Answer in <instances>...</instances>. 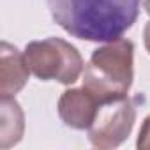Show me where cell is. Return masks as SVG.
Wrapping results in <instances>:
<instances>
[{
	"label": "cell",
	"mask_w": 150,
	"mask_h": 150,
	"mask_svg": "<svg viewBox=\"0 0 150 150\" xmlns=\"http://www.w3.org/2000/svg\"><path fill=\"white\" fill-rule=\"evenodd\" d=\"M141 0H48L53 21L72 37L94 42L120 39L138 20Z\"/></svg>",
	"instance_id": "cell-1"
},
{
	"label": "cell",
	"mask_w": 150,
	"mask_h": 150,
	"mask_svg": "<svg viewBox=\"0 0 150 150\" xmlns=\"http://www.w3.org/2000/svg\"><path fill=\"white\" fill-rule=\"evenodd\" d=\"M134 44L129 39H115L97 48L85 65L83 88L99 104L124 99L134 78Z\"/></svg>",
	"instance_id": "cell-2"
},
{
	"label": "cell",
	"mask_w": 150,
	"mask_h": 150,
	"mask_svg": "<svg viewBox=\"0 0 150 150\" xmlns=\"http://www.w3.org/2000/svg\"><path fill=\"white\" fill-rule=\"evenodd\" d=\"M25 60L34 76L42 81L74 83L83 71V58L71 42L60 37L32 41L25 48Z\"/></svg>",
	"instance_id": "cell-3"
},
{
	"label": "cell",
	"mask_w": 150,
	"mask_h": 150,
	"mask_svg": "<svg viewBox=\"0 0 150 150\" xmlns=\"http://www.w3.org/2000/svg\"><path fill=\"white\" fill-rule=\"evenodd\" d=\"M136 122V106L129 99L101 104L88 127V139L97 148H117L131 134Z\"/></svg>",
	"instance_id": "cell-4"
},
{
	"label": "cell",
	"mask_w": 150,
	"mask_h": 150,
	"mask_svg": "<svg viewBox=\"0 0 150 150\" xmlns=\"http://www.w3.org/2000/svg\"><path fill=\"white\" fill-rule=\"evenodd\" d=\"M99 101L87 88H71L65 90L58 99V117L67 127L72 129H88L97 115Z\"/></svg>",
	"instance_id": "cell-5"
},
{
	"label": "cell",
	"mask_w": 150,
	"mask_h": 150,
	"mask_svg": "<svg viewBox=\"0 0 150 150\" xmlns=\"http://www.w3.org/2000/svg\"><path fill=\"white\" fill-rule=\"evenodd\" d=\"M30 69L27 65L25 55H21L9 42L0 46V94L2 97H11L18 94L28 81Z\"/></svg>",
	"instance_id": "cell-6"
},
{
	"label": "cell",
	"mask_w": 150,
	"mask_h": 150,
	"mask_svg": "<svg viewBox=\"0 0 150 150\" xmlns=\"http://www.w3.org/2000/svg\"><path fill=\"white\" fill-rule=\"evenodd\" d=\"M2 122H0V146L9 148L16 145L25 129V117L20 104L11 97H2Z\"/></svg>",
	"instance_id": "cell-7"
},
{
	"label": "cell",
	"mask_w": 150,
	"mask_h": 150,
	"mask_svg": "<svg viewBox=\"0 0 150 150\" xmlns=\"http://www.w3.org/2000/svg\"><path fill=\"white\" fill-rule=\"evenodd\" d=\"M136 146L139 150H150V117L145 118L141 129H139V136L136 141Z\"/></svg>",
	"instance_id": "cell-8"
},
{
	"label": "cell",
	"mask_w": 150,
	"mask_h": 150,
	"mask_svg": "<svg viewBox=\"0 0 150 150\" xmlns=\"http://www.w3.org/2000/svg\"><path fill=\"white\" fill-rule=\"evenodd\" d=\"M143 39H145V48H146V51L150 53V21L145 25V30H143Z\"/></svg>",
	"instance_id": "cell-9"
},
{
	"label": "cell",
	"mask_w": 150,
	"mask_h": 150,
	"mask_svg": "<svg viewBox=\"0 0 150 150\" xmlns=\"http://www.w3.org/2000/svg\"><path fill=\"white\" fill-rule=\"evenodd\" d=\"M145 9H146V13L150 14V0H145Z\"/></svg>",
	"instance_id": "cell-10"
}]
</instances>
